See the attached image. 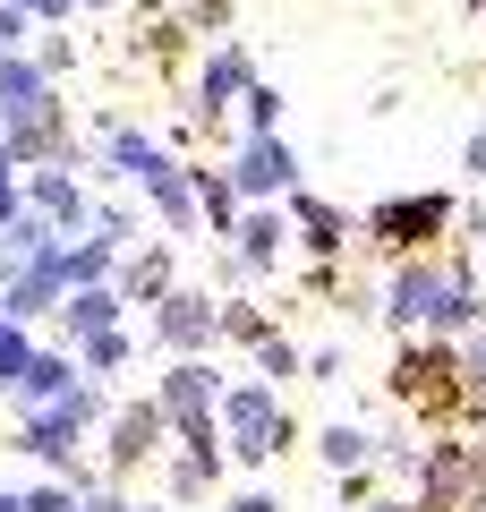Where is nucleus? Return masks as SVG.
<instances>
[{
  "label": "nucleus",
  "mask_w": 486,
  "mask_h": 512,
  "mask_svg": "<svg viewBox=\"0 0 486 512\" xmlns=\"http://www.w3.org/2000/svg\"><path fill=\"white\" fill-rule=\"evenodd\" d=\"M367 231H376L384 248L418 256V248H435V239L452 231V197H444V188H418V197H384L376 214H367Z\"/></svg>",
  "instance_id": "obj_1"
},
{
  "label": "nucleus",
  "mask_w": 486,
  "mask_h": 512,
  "mask_svg": "<svg viewBox=\"0 0 486 512\" xmlns=\"http://www.w3.org/2000/svg\"><path fill=\"white\" fill-rule=\"evenodd\" d=\"M231 180H239V197H290L299 188V154L273 128H248V146L231 154Z\"/></svg>",
  "instance_id": "obj_2"
},
{
  "label": "nucleus",
  "mask_w": 486,
  "mask_h": 512,
  "mask_svg": "<svg viewBox=\"0 0 486 512\" xmlns=\"http://www.w3.org/2000/svg\"><path fill=\"white\" fill-rule=\"evenodd\" d=\"M60 94H52V69L35 52H0V120L26 128V120H52Z\"/></svg>",
  "instance_id": "obj_3"
},
{
  "label": "nucleus",
  "mask_w": 486,
  "mask_h": 512,
  "mask_svg": "<svg viewBox=\"0 0 486 512\" xmlns=\"http://www.w3.org/2000/svg\"><path fill=\"white\" fill-rule=\"evenodd\" d=\"M248 86H256L248 43H214V52H205V69H197V120H222V111H231Z\"/></svg>",
  "instance_id": "obj_4"
},
{
  "label": "nucleus",
  "mask_w": 486,
  "mask_h": 512,
  "mask_svg": "<svg viewBox=\"0 0 486 512\" xmlns=\"http://www.w3.org/2000/svg\"><path fill=\"white\" fill-rule=\"evenodd\" d=\"M444 265H427V256H410V265H401L393 282H384V316H401V325H410V316H435V299H444Z\"/></svg>",
  "instance_id": "obj_5"
},
{
  "label": "nucleus",
  "mask_w": 486,
  "mask_h": 512,
  "mask_svg": "<svg viewBox=\"0 0 486 512\" xmlns=\"http://www.w3.org/2000/svg\"><path fill=\"white\" fill-rule=\"evenodd\" d=\"M214 333H222L214 299H197V291H171V299H162V342H171V350H197V342H214Z\"/></svg>",
  "instance_id": "obj_6"
},
{
  "label": "nucleus",
  "mask_w": 486,
  "mask_h": 512,
  "mask_svg": "<svg viewBox=\"0 0 486 512\" xmlns=\"http://www.w3.org/2000/svg\"><path fill=\"white\" fill-rule=\"evenodd\" d=\"M26 205H35L43 222H52V231H77V222H86V197H77V171H35V188H26Z\"/></svg>",
  "instance_id": "obj_7"
},
{
  "label": "nucleus",
  "mask_w": 486,
  "mask_h": 512,
  "mask_svg": "<svg viewBox=\"0 0 486 512\" xmlns=\"http://www.w3.org/2000/svg\"><path fill=\"white\" fill-rule=\"evenodd\" d=\"M145 197L162 205V222H180V231H188V222L205 214V205H197V171H180V163H162V171H145Z\"/></svg>",
  "instance_id": "obj_8"
},
{
  "label": "nucleus",
  "mask_w": 486,
  "mask_h": 512,
  "mask_svg": "<svg viewBox=\"0 0 486 512\" xmlns=\"http://www.w3.org/2000/svg\"><path fill=\"white\" fill-rule=\"evenodd\" d=\"M231 436H239V453H273V436H282V419H273V402L265 393H231Z\"/></svg>",
  "instance_id": "obj_9"
},
{
  "label": "nucleus",
  "mask_w": 486,
  "mask_h": 512,
  "mask_svg": "<svg viewBox=\"0 0 486 512\" xmlns=\"http://www.w3.org/2000/svg\"><path fill=\"white\" fill-rule=\"evenodd\" d=\"M290 214H299V231H307V248H316V256H333V248H342V231H350L342 205H324V197H290Z\"/></svg>",
  "instance_id": "obj_10"
},
{
  "label": "nucleus",
  "mask_w": 486,
  "mask_h": 512,
  "mask_svg": "<svg viewBox=\"0 0 486 512\" xmlns=\"http://www.w3.org/2000/svg\"><path fill=\"white\" fill-rule=\"evenodd\" d=\"M231 18H239V0H180L188 35H231Z\"/></svg>",
  "instance_id": "obj_11"
},
{
  "label": "nucleus",
  "mask_w": 486,
  "mask_h": 512,
  "mask_svg": "<svg viewBox=\"0 0 486 512\" xmlns=\"http://www.w3.org/2000/svg\"><path fill=\"white\" fill-rule=\"evenodd\" d=\"M273 248H282V222H273V214H248V222H239V265H265Z\"/></svg>",
  "instance_id": "obj_12"
},
{
  "label": "nucleus",
  "mask_w": 486,
  "mask_h": 512,
  "mask_svg": "<svg viewBox=\"0 0 486 512\" xmlns=\"http://www.w3.org/2000/svg\"><path fill=\"white\" fill-rule=\"evenodd\" d=\"M35 60H43L52 77H69V69H77V43L60 35V26H35Z\"/></svg>",
  "instance_id": "obj_13"
},
{
  "label": "nucleus",
  "mask_w": 486,
  "mask_h": 512,
  "mask_svg": "<svg viewBox=\"0 0 486 512\" xmlns=\"http://www.w3.org/2000/svg\"><path fill=\"white\" fill-rule=\"evenodd\" d=\"M239 103H248V128H282V94H273L265 77H256V86L239 94Z\"/></svg>",
  "instance_id": "obj_14"
},
{
  "label": "nucleus",
  "mask_w": 486,
  "mask_h": 512,
  "mask_svg": "<svg viewBox=\"0 0 486 512\" xmlns=\"http://www.w3.org/2000/svg\"><path fill=\"white\" fill-rule=\"evenodd\" d=\"M35 43V18H26L18 0H0V52H26Z\"/></svg>",
  "instance_id": "obj_15"
},
{
  "label": "nucleus",
  "mask_w": 486,
  "mask_h": 512,
  "mask_svg": "<svg viewBox=\"0 0 486 512\" xmlns=\"http://www.w3.org/2000/svg\"><path fill=\"white\" fill-rule=\"evenodd\" d=\"M162 282H171V256H137V265H128V291L137 299H154Z\"/></svg>",
  "instance_id": "obj_16"
},
{
  "label": "nucleus",
  "mask_w": 486,
  "mask_h": 512,
  "mask_svg": "<svg viewBox=\"0 0 486 512\" xmlns=\"http://www.w3.org/2000/svg\"><path fill=\"white\" fill-rule=\"evenodd\" d=\"M128 231H137V214H120V205L94 214V239H111V248H128Z\"/></svg>",
  "instance_id": "obj_17"
},
{
  "label": "nucleus",
  "mask_w": 486,
  "mask_h": 512,
  "mask_svg": "<svg viewBox=\"0 0 486 512\" xmlns=\"http://www.w3.org/2000/svg\"><path fill=\"white\" fill-rule=\"evenodd\" d=\"M18 9H26L35 26H60V18H77V0H18Z\"/></svg>",
  "instance_id": "obj_18"
},
{
  "label": "nucleus",
  "mask_w": 486,
  "mask_h": 512,
  "mask_svg": "<svg viewBox=\"0 0 486 512\" xmlns=\"http://www.w3.org/2000/svg\"><path fill=\"white\" fill-rule=\"evenodd\" d=\"M256 359H265V376H290V367H299V350H290V342H256Z\"/></svg>",
  "instance_id": "obj_19"
},
{
  "label": "nucleus",
  "mask_w": 486,
  "mask_h": 512,
  "mask_svg": "<svg viewBox=\"0 0 486 512\" xmlns=\"http://www.w3.org/2000/svg\"><path fill=\"white\" fill-rule=\"evenodd\" d=\"M324 453H333V461H359V453H367V436H350V427H333V436H324Z\"/></svg>",
  "instance_id": "obj_20"
},
{
  "label": "nucleus",
  "mask_w": 486,
  "mask_h": 512,
  "mask_svg": "<svg viewBox=\"0 0 486 512\" xmlns=\"http://www.w3.org/2000/svg\"><path fill=\"white\" fill-rule=\"evenodd\" d=\"M26 214V197H18V188H9V180H0V231H9V222H18Z\"/></svg>",
  "instance_id": "obj_21"
},
{
  "label": "nucleus",
  "mask_w": 486,
  "mask_h": 512,
  "mask_svg": "<svg viewBox=\"0 0 486 512\" xmlns=\"http://www.w3.org/2000/svg\"><path fill=\"white\" fill-rule=\"evenodd\" d=\"M469 171H486V120L469 128Z\"/></svg>",
  "instance_id": "obj_22"
},
{
  "label": "nucleus",
  "mask_w": 486,
  "mask_h": 512,
  "mask_svg": "<svg viewBox=\"0 0 486 512\" xmlns=\"http://www.w3.org/2000/svg\"><path fill=\"white\" fill-rule=\"evenodd\" d=\"M103 9H120V0H77V18H103Z\"/></svg>",
  "instance_id": "obj_23"
},
{
  "label": "nucleus",
  "mask_w": 486,
  "mask_h": 512,
  "mask_svg": "<svg viewBox=\"0 0 486 512\" xmlns=\"http://www.w3.org/2000/svg\"><path fill=\"white\" fill-rule=\"evenodd\" d=\"M461 9H469V18H486V0H461Z\"/></svg>",
  "instance_id": "obj_24"
}]
</instances>
